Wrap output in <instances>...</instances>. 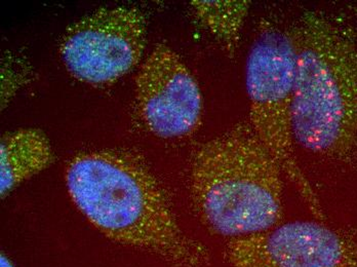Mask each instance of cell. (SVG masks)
Returning a JSON list of instances; mask_svg holds the SVG:
<instances>
[{"label":"cell","instance_id":"4","mask_svg":"<svg viewBox=\"0 0 357 267\" xmlns=\"http://www.w3.org/2000/svg\"><path fill=\"white\" fill-rule=\"evenodd\" d=\"M294 61L289 29L265 23L250 49L245 71L250 125L312 214L324 220L319 197L302 172L294 147Z\"/></svg>","mask_w":357,"mask_h":267},{"label":"cell","instance_id":"10","mask_svg":"<svg viewBox=\"0 0 357 267\" xmlns=\"http://www.w3.org/2000/svg\"><path fill=\"white\" fill-rule=\"evenodd\" d=\"M0 267H16L13 264L12 260L4 253H1V259H0Z\"/></svg>","mask_w":357,"mask_h":267},{"label":"cell","instance_id":"6","mask_svg":"<svg viewBox=\"0 0 357 267\" xmlns=\"http://www.w3.org/2000/svg\"><path fill=\"white\" fill-rule=\"evenodd\" d=\"M225 258L232 267H357V234L297 221L232 238Z\"/></svg>","mask_w":357,"mask_h":267},{"label":"cell","instance_id":"9","mask_svg":"<svg viewBox=\"0 0 357 267\" xmlns=\"http://www.w3.org/2000/svg\"><path fill=\"white\" fill-rule=\"evenodd\" d=\"M250 6V0H193L190 2L191 10L198 24L210 32L231 57L238 47Z\"/></svg>","mask_w":357,"mask_h":267},{"label":"cell","instance_id":"7","mask_svg":"<svg viewBox=\"0 0 357 267\" xmlns=\"http://www.w3.org/2000/svg\"><path fill=\"white\" fill-rule=\"evenodd\" d=\"M136 104L145 127L160 138L189 136L202 123L199 84L180 56L163 43L154 47L139 70Z\"/></svg>","mask_w":357,"mask_h":267},{"label":"cell","instance_id":"2","mask_svg":"<svg viewBox=\"0 0 357 267\" xmlns=\"http://www.w3.org/2000/svg\"><path fill=\"white\" fill-rule=\"evenodd\" d=\"M295 140L321 155L357 153V38L341 22L306 10L289 28Z\"/></svg>","mask_w":357,"mask_h":267},{"label":"cell","instance_id":"8","mask_svg":"<svg viewBox=\"0 0 357 267\" xmlns=\"http://www.w3.org/2000/svg\"><path fill=\"white\" fill-rule=\"evenodd\" d=\"M0 158L2 197L54 162L47 135L37 129H22L2 137Z\"/></svg>","mask_w":357,"mask_h":267},{"label":"cell","instance_id":"1","mask_svg":"<svg viewBox=\"0 0 357 267\" xmlns=\"http://www.w3.org/2000/svg\"><path fill=\"white\" fill-rule=\"evenodd\" d=\"M65 178L78 209L110 240L175 267L208 262V252L181 229L167 191L138 154L113 149L80 153Z\"/></svg>","mask_w":357,"mask_h":267},{"label":"cell","instance_id":"5","mask_svg":"<svg viewBox=\"0 0 357 267\" xmlns=\"http://www.w3.org/2000/svg\"><path fill=\"white\" fill-rule=\"evenodd\" d=\"M146 36L147 21L138 8H100L66 30L61 57L74 77L105 86L125 77L142 60Z\"/></svg>","mask_w":357,"mask_h":267},{"label":"cell","instance_id":"3","mask_svg":"<svg viewBox=\"0 0 357 267\" xmlns=\"http://www.w3.org/2000/svg\"><path fill=\"white\" fill-rule=\"evenodd\" d=\"M282 175L250 123H238L193 153L191 197L211 229L243 238L273 229L282 218Z\"/></svg>","mask_w":357,"mask_h":267}]
</instances>
